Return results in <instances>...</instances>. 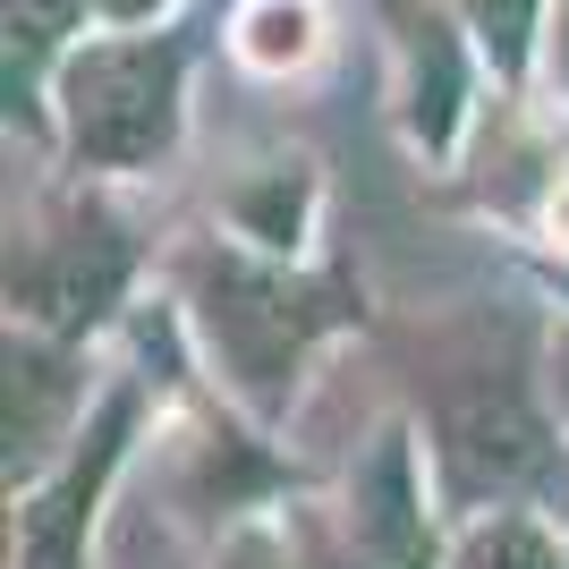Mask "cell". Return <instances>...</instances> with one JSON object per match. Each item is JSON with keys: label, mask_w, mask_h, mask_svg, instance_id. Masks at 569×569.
Segmentation results:
<instances>
[{"label": "cell", "mask_w": 569, "mask_h": 569, "mask_svg": "<svg viewBox=\"0 0 569 569\" xmlns=\"http://www.w3.org/2000/svg\"><path fill=\"white\" fill-rule=\"evenodd\" d=\"M552 315H451L408 332V417L426 433L442 510H561L569 519V426L552 408Z\"/></svg>", "instance_id": "cell-1"}, {"label": "cell", "mask_w": 569, "mask_h": 569, "mask_svg": "<svg viewBox=\"0 0 569 569\" xmlns=\"http://www.w3.org/2000/svg\"><path fill=\"white\" fill-rule=\"evenodd\" d=\"M170 307L196 340L204 382L263 433H289L315 366L375 323L357 263H281L230 230H204L170 256Z\"/></svg>", "instance_id": "cell-2"}, {"label": "cell", "mask_w": 569, "mask_h": 569, "mask_svg": "<svg viewBox=\"0 0 569 569\" xmlns=\"http://www.w3.org/2000/svg\"><path fill=\"white\" fill-rule=\"evenodd\" d=\"M144 263L153 247L119 188L102 179L34 188L26 204H9V323L111 349L119 323L144 307Z\"/></svg>", "instance_id": "cell-3"}, {"label": "cell", "mask_w": 569, "mask_h": 569, "mask_svg": "<svg viewBox=\"0 0 569 569\" xmlns=\"http://www.w3.org/2000/svg\"><path fill=\"white\" fill-rule=\"evenodd\" d=\"M196 43L179 26H102L51 77V153L69 179L128 188L188 144Z\"/></svg>", "instance_id": "cell-4"}, {"label": "cell", "mask_w": 569, "mask_h": 569, "mask_svg": "<svg viewBox=\"0 0 569 569\" xmlns=\"http://www.w3.org/2000/svg\"><path fill=\"white\" fill-rule=\"evenodd\" d=\"M289 527L323 569H442L451 561V510H442L417 417L408 408L375 417L357 433V451L332 468V485H315L289 510Z\"/></svg>", "instance_id": "cell-5"}, {"label": "cell", "mask_w": 569, "mask_h": 569, "mask_svg": "<svg viewBox=\"0 0 569 569\" xmlns=\"http://www.w3.org/2000/svg\"><path fill=\"white\" fill-rule=\"evenodd\" d=\"M170 391L144 375L137 357H111V391L86 417V433L69 442V459L9 493V569H94V545L111 527V501L128 485V468L144 459V442L162 433Z\"/></svg>", "instance_id": "cell-6"}, {"label": "cell", "mask_w": 569, "mask_h": 569, "mask_svg": "<svg viewBox=\"0 0 569 569\" xmlns=\"http://www.w3.org/2000/svg\"><path fill=\"white\" fill-rule=\"evenodd\" d=\"M153 451H162V510L179 527H196L204 545H221L256 519H281L315 493V476L281 451V433L238 417L213 382H196L162 408Z\"/></svg>", "instance_id": "cell-7"}, {"label": "cell", "mask_w": 569, "mask_h": 569, "mask_svg": "<svg viewBox=\"0 0 569 569\" xmlns=\"http://www.w3.org/2000/svg\"><path fill=\"white\" fill-rule=\"evenodd\" d=\"M382 26H391V119L426 170H451L485 119L493 69L451 0H382Z\"/></svg>", "instance_id": "cell-8"}, {"label": "cell", "mask_w": 569, "mask_h": 569, "mask_svg": "<svg viewBox=\"0 0 569 569\" xmlns=\"http://www.w3.org/2000/svg\"><path fill=\"white\" fill-rule=\"evenodd\" d=\"M102 391H111V349L26 332V323L0 332V476H9V493L43 485L69 459Z\"/></svg>", "instance_id": "cell-9"}, {"label": "cell", "mask_w": 569, "mask_h": 569, "mask_svg": "<svg viewBox=\"0 0 569 569\" xmlns=\"http://www.w3.org/2000/svg\"><path fill=\"white\" fill-rule=\"evenodd\" d=\"M86 18L102 0H9V43H0V102L26 144H51V77L86 43Z\"/></svg>", "instance_id": "cell-10"}, {"label": "cell", "mask_w": 569, "mask_h": 569, "mask_svg": "<svg viewBox=\"0 0 569 569\" xmlns=\"http://www.w3.org/2000/svg\"><path fill=\"white\" fill-rule=\"evenodd\" d=\"M221 230L263 247L281 263H315V230H323V170L307 153H272V162L238 170L221 188Z\"/></svg>", "instance_id": "cell-11"}, {"label": "cell", "mask_w": 569, "mask_h": 569, "mask_svg": "<svg viewBox=\"0 0 569 569\" xmlns=\"http://www.w3.org/2000/svg\"><path fill=\"white\" fill-rule=\"evenodd\" d=\"M221 43L247 77L263 86H289V77H307L332 43V18H323V0H238L230 26H221Z\"/></svg>", "instance_id": "cell-12"}, {"label": "cell", "mask_w": 569, "mask_h": 569, "mask_svg": "<svg viewBox=\"0 0 569 569\" xmlns=\"http://www.w3.org/2000/svg\"><path fill=\"white\" fill-rule=\"evenodd\" d=\"M442 569H569V519L561 510H476L451 527Z\"/></svg>", "instance_id": "cell-13"}, {"label": "cell", "mask_w": 569, "mask_h": 569, "mask_svg": "<svg viewBox=\"0 0 569 569\" xmlns=\"http://www.w3.org/2000/svg\"><path fill=\"white\" fill-rule=\"evenodd\" d=\"M451 9L476 34L485 69H493V94H536V60H545L552 0H451Z\"/></svg>", "instance_id": "cell-14"}, {"label": "cell", "mask_w": 569, "mask_h": 569, "mask_svg": "<svg viewBox=\"0 0 569 569\" xmlns=\"http://www.w3.org/2000/svg\"><path fill=\"white\" fill-rule=\"evenodd\" d=\"M536 94L569 119V0H552V26H545V60H536Z\"/></svg>", "instance_id": "cell-15"}, {"label": "cell", "mask_w": 569, "mask_h": 569, "mask_svg": "<svg viewBox=\"0 0 569 569\" xmlns=\"http://www.w3.org/2000/svg\"><path fill=\"white\" fill-rule=\"evenodd\" d=\"M179 0H102V26H170Z\"/></svg>", "instance_id": "cell-16"}, {"label": "cell", "mask_w": 569, "mask_h": 569, "mask_svg": "<svg viewBox=\"0 0 569 569\" xmlns=\"http://www.w3.org/2000/svg\"><path fill=\"white\" fill-rule=\"evenodd\" d=\"M552 408H561V426H569V315H552Z\"/></svg>", "instance_id": "cell-17"}]
</instances>
